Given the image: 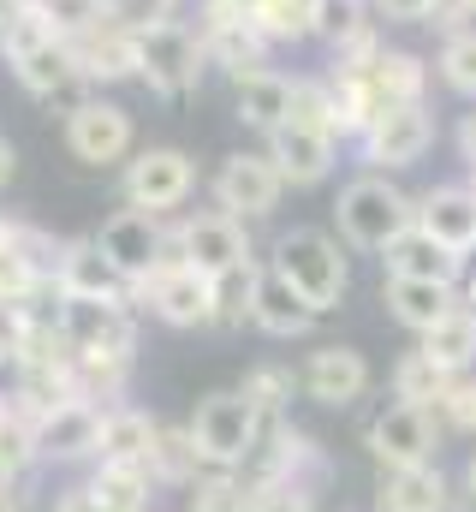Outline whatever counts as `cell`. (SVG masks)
Returning a JSON list of instances; mask_svg holds the SVG:
<instances>
[{
  "label": "cell",
  "instance_id": "cell-30",
  "mask_svg": "<svg viewBox=\"0 0 476 512\" xmlns=\"http://www.w3.org/2000/svg\"><path fill=\"white\" fill-rule=\"evenodd\" d=\"M256 292H262V268L256 262L221 268L215 274V322L221 328H238L244 316H256Z\"/></svg>",
  "mask_w": 476,
  "mask_h": 512
},
{
  "label": "cell",
  "instance_id": "cell-36",
  "mask_svg": "<svg viewBox=\"0 0 476 512\" xmlns=\"http://www.w3.org/2000/svg\"><path fill=\"white\" fill-rule=\"evenodd\" d=\"M250 507H256V489L233 471H209L191 489V512H250Z\"/></svg>",
  "mask_w": 476,
  "mask_h": 512
},
{
  "label": "cell",
  "instance_id": "cell-46",
  "mask_svg": "<svg viewBox=\"0 0 476 512\" xmlns=\"http://www.w3.org/2000/svg\"><path fill=\"white\" fill-rule=\"evenodd\" d=\"M12 173H18V155H12V143H6V137H0V191H6V185H12Z\"/></svg>",
  "mask_w": 476,
  "mask_h": 512
},
{
  "label": "cell",
  "instance_id": "cell-35",
  "mask_svg": "<svg viewBox=\"0 0 476 512\" xmlns=\"http://www.w3.org/2000/svg\"><path fill=\"white\" fill-rule=\"evenodd\" d=\"M36 459H42V453H36V423H24V417L6 405V417H0V483H18Z\"/></svg>",
  "mask_w": 476,
  "mask_h": 512
},
{
  "label": "cell",
  "instance_id": "cell-25",
  "mask_svg": "<svg viewBox=\"0 0 476 512\" xmlns=\"http://www.w3.org/2000/svg\"><path fill=\"white\" fill-rule=\"evenodd\" d=\"M262 334H274V340H298V334H310V322H316V310L280 280V274H262V292H256V316H250Z\"/></svg>",
  "mask_w": 476,
  "mask_h": 512
},
{
  "label": "cell",
  "instance_id": "cell-10",
  "mask_svg": "<svg viewBox=\"0 0 476 512\" xmlns=\"http://www.w3.org/2000/svg\"><path fill=\"white\" fill-rule=\"evenodd\" d=\"M280 191H286V179H280V167L268 155H227L221 173H215V203L238 221L268 215L280 203Z\"/></svg>",
  "mask_w": 476,
  "mask_h": 512
},
{
  "label": "cell",
  "instance_id": "cell-28",
  "mask_svg": "<svg viewBox=\"0 0 476 512\" xmlns=\"http://www.w3.org/2000/svg\"><path fill=\"white\" fill-rule=\"evenodd\" d=\"M149 483H155L149 465H102V471L90 477V501H96V507L149 512Z\"/></svg>",
  "mask_w": 476,
  "mask_h": 512
},
{
  "label": "cell",
  "instance_id": "cell-22",
  "mask_svg": "<svg viewBox=\"0 0 476 512\" xmlns=\"http://www.w3.org/2000/svg\"><path fill=\"white\" fill-rule=\"evenodd\" d=\"M417 227H423L429 239H441L453 256H465L476 245V191H459V185L435 191V197L417 209Z\"/></svg>",
  "mask_w": 476,
  "mask_h": 512
},
{
  "label": "cell",
  "instance_id": "cell-1",
  "mask_svg": "<svg viewBox=\"0 0 476 512\" xmlns=\"http://www.w3.org/2000/svg\"><path fill=\"white\" fill-rule=\"evenodd\" d=\"M274 274H280L316 316L346 298V256H340V245H334L328 233H316V227L280 233V245H274Z\"/></svg>",
  "mask_w": 476,
  "mask_h": 512
},
{
  "label": "cell",
  "instance_id": "cell-34",
  "mask_svg": "<svg viewBox=\"0 0 476 512\" xmlns=\"http://www.w3.org/2000/svg\"><path fill=\"white\" fill-rule=\"evenodd\" d=\"M42 42H60V30L48 24V12H42L36 0L0 24V54H6V66H12V60H24V54H36Z\"/></svg>",
  "mask_w": 476,
  "mask_h": 512
},
{
  "label": "cell",
  "instance_id": "cell-5",
  "mask_svg": "<svg viewBox=\"0 0 476 512\" xmlns=\"http://www.w3.org/2000/svg\"><path fill=\"white\" fill-rule=\"evenodd\" d=\"M137 298L167 328H203V322H215V274H203L185 256H167L149 280H137Z\"/></svg>",
  "mask_w": 476,
  "mask_h": 512
},
{
  "label": "cell",
  "instance_id": "cell-12",
  "mask_svg": "<svg viewBox=\"0 0 476 512\" xmlns=\"http://www.w3.org/2000/svg\"><path fill=\"white\" fill-rule=\"evenodd\" d=\"M66 149H72L84 167H108V161H119V155L131 149V114H125L119 102L90 96L84 108L66 114Z\"/></svg>",
  "mask_w": 476,
  "mask_h": 512
},
{
  "label": "cell",
  "instance_id": "cell-48",
  "mask_svg": "<svg viewBox=\"0 0 476 512\" xmlns=\"http://www.w3.org/2000/svg\"><path fill=\"white\" fill-rule=\"evenodd\" d=\"M0 512H18V495H12V483H0Z\"/></svg>",
  "mask_w": 476,
  "mask_h": 512
},
{
  "label": "cell",
  "instance_id": "cell-54",
  "mask_svg": "<svg viewBox=\"0 0 476 512\" xmlns=\"http://www.w3.org/2000/svg\"><path fill=\"white\" fill-rule=\"evenodd\" d=\"M465 6H471V12H476V0H465Z\"/></svg>",
  "mask_w": 476,
  "mask_h": 512
},
{
  "label": "cell",
  "instance_id": "cell-7",
  "mask_svg": "<svg viewBox=\"0 0 476 512\" xmlns=\"http://www.w3.org/2000/svg\"><path fill=\"white\" fill-rule=\"evenodd\" d=\"M60 328L72 340V352H137V322L125 310V298H60Z\"/></svg>",
  "mask_w": 476,
  "mask_h": 512
},
{
  "label": "cell",
  "instance_id": "cell-29",
  "mask_svg": "<svg viewBox=\"0 0 476 512\" xmlns=\"http://www.w3.org/2000/svg\"><path fill=\"white\" fill-rule=\"evenodd\" d=\"M423 352L435 358V364H447V370H465L476 358V310H447L429 334H423Z\"/></svg>",
  "mask_w": 476,
  "mask_h": 512
},
{
  "label": "cell",
  "instance_id": "cell-21",
  "mask_svg": "<svg viewBox=\"0 0 476 512\" xmlns=\"http://www.w3.org/2000/svg\"><path fill=\"white\" fill-rule=\"evenodd\" d=\"M375 512H447V483L429 465H381Z\"/></svg>",
  "mask_w": 476,
  "mask_h": 512
},
{
  "label": "cell",
  "instance_id": "cell-15",
  "mask_svg": "<svg viewBox=\"0 0 476 512\" xmlns=\"http://www.w3.org/2000/svg\"><path fill=\"white\" fill-rule=\"evenodd\" d=\"M54 292L60 298H131V280L114 268L102 239H72L54 268Z\"/></svg>",
  "mask_w": 476,
  "mask_h": 512
},
{
  "label": "cell",
  "instance_id": "cell-14",
  "mask_svg": "<svg viewBox=\"0 0 476 512\" xmlns=\"http://www.w3.org/2000/svg\"><path fill=\"white\" fill-rule=\"evenodd\" d=\"M102 405L96 399H66L48 417H36V453L42 459H90L102 453Z\"/></svg>",
  "mask_w": 476,
  "mask_h": 512
},
{
  "label": "cell",
  "instance_id": "cell-8",
  "mask_svg": "<svg viewBox=\"0 0 476 512\" xmlns=\"http://www.w3.org/2000/svg\"><path fill=\"white\" fill-rule=\"evenodd\" d=\"M102 251L114 256V268L131 280V292H137V280H149L167 256H173V239H161V227H155V215H143V209H119L102 221Z\"/></svg>",
  "mask_w": 476,
  "mask_h": 512
},
{
  "label": "cell",
  "instance_id": "cell-3",
  "mask_svg": "<svg viewBox=\"0 0 476 512\" xmlns=\"http://www.w3.org/2000/svg\"><path fill=\"white\" fill-rule=\"evenodd\" d=\"M203 36L191 30V24H179V18H167V24H149V30H137V78L155 90V96H191L197 90V78H203Z\"/></svg>",
  "mask_w": 476,
  "mask_h": 512
},
{
  "label": "cell",
  "instance_id": "cell-51",
  "mask_svg": "<svg viewBox=\"0 0 476 512\" xmlns=\"http://www.w3.org/2000/svg\"><path fill=\"white\" fill-rule=\"evenodd\" d=\"M90 512H125V507H96V501H90Z\"/></svg>",
  "mask_w": 476,
  "mask_h": 512
},
{
  "label": "cell",
  "instance_id": "cell-39",
  "mask_svg": "<svg viewBox=\"0 0 476 512\" xmlns=\"http://www.w3.org/2000/svg\"><path fill=\"white\" fill-rule=\"evenodd\" d=\"M244 393L256 399V411H262V429H268V423L280 417V405L292 399V376H286V370H250V376H244Z\"/></svg>",
  "mask_w": 476,
  "mask_h": 512
},
{
  "label": "cell",
  "instance_id": "cell-43",
  "mask_svg": "<svg viewBox=\"0 0 476 512\" xmlns=\"http://www.w3.org/2000/svg\"><path fill=\"white\" fill-rule=\"evenodd\" d=\"M24 334H30V304H6L0 298V358H18Z\"/></svg>",
  "mask_w": 476,
  "mask_h": 512
},
{
  "label": "cell",
  "instance_id": "cell-44",
  "mask_svg": "<svg viewBox=\"0 0 476 512\" xmlns=\"http://www.w3.org/2000/svg\"><path fill=\"white\" fill-rule=\"evenodd\" d=\"M250 512H310V495L298 483H274V489H256V507Z\"/></svg>",
  "mask_w": 476,
  "mask_h": 512
},
{
  "label": "cell",
  "instance_id": "cell-50",
  "mask_svg": "<svg viewBox=\"0 0 476 512\" xmlns=\"http://www.w3.org/2000/svg\"><path fill=\"white\" fill-rule=\"evenodd\" d=\"M12 251V221H0V256Z\"/></svg>",
  "mask_w": 476,
  "mask_h": 512
},
{
  "label": "cell",
  "instance_id": "cell-52",
  "mask_svg": "<svg viewBox=\"0 0 476 512\" xmlns=\"http://www.w3.org/2000/svg\"><path fill=\"white\" fill-rule=\"evenodd\" d=\"M465 483H471V495H476V465H471V477H465Z\"/></svg>",
  "mask_w": 476,
  "mask_h": 512
},
{
  "label": "cell",
  "instance_id": "cell-20",
  "mask_svg": "<svg viewBox=\"0 0 476 512\" xmlns=\"http://www.w3.org/2000/svg\"><path fill=\"white\" fill-rule=\"evenodd\" d=\"M203 48L215 54V66H227V72H233L238 84L268 72V36H262L250 18H209Z\"/></svg>",
  "mask_w": 476,
  "mask_h": 512
},
{
  "label": "cell",
  "instance_id": "cell-49",
  "mask_svg": "<svg viewBox=\"0 0 476 512\" xmlns=\"http://www.w3.org/2000/svg\"><path fill=\"white\" fill-rule=\"evenodd\" d=\"M24 6H30V0H0V24H6L12 12H24Z\"/></svg>",
  "mask_w": 476,
  "mask_h": 512
},
{
  "label": "cell",
  "instance_id": "cell-42",
  "mask_svg": "<svg viewBox=\"0 0 476 512\" xmlns=\"http://www.w3.org/2000/svg\"><path fill=\"white\" fill-rule=\"evenodd\" d=\"M441 417L453 429H476V382H453L441 393Z\"/></svg>",
  "mask_w": 476,
  "mask_h": 512
},
{
  "label": "cell",
  "instance_id": "cell-19",
  "mask_svg": "<svg viewBox=\"0 0 476 512\" xmlns=\"http://www.w3.org/2000/svg\"><path fill=\"white\" fill-rule=\"evenodd\" d=\"M363 387H369V364L352 346H322L304 364V393L322 405H352V399H363Z\"/></svg>",
  "mask_w": 476,
  "mask_h": 512
},
{
  "label": "cell",
  "instance_id": "cell-40",
  "mask_svg": "<svg viewBox=\"0 0 476 512\" xmlns=\"http://www.w3.org/2000/svg\"><path fill=\"white\" fill-rule=\"evenodd\" d=\"M441 78H447L459 96H476V30L447 42V54H441Z\"/></svg>",
  "mask_w": 476,
  "mask_h": 512
},
{
  "label": "cell",
  "instance_id": "cell-18",
  "mask_svg": "<svg viewBox=\"0 0 476 512\" xmlns=\"http://www.w3.org/2000/svg\"><path fill=\"white\" fill-rule=\"evenodd\" d=\"M429 114H423V102H411V108H387L381 120H369L363 131V149H369V161H381V167H411L423 149H429Z\"/></svg>",
  "mask_w": 476,
  "mask_h": 512
},
{
  "label": "cell",
  "instance_id": "cell-23",
  "mask_svg": "<svg viewBox=\"0 0 476 512\" xmlns=\"http://www.w3.org/2000/svg\"><path fill=\"white\" fill-rule=\"evenodd\" d=\"M387 274H393V280H447V286H453L459 256L447 251L441 239H429L423 227H411V233H399V239L387 245Z\"/></svg>",
  "mask_w": 476,
  "mask_h": 512
},
{
  "label": "cell",
  "instance_id": "cell-32",
  "mask_svg": "<svg viewBox=\"0 0 476 512\" xmlns=\"http://www.w3.org/2000/svg\"><path fill=\"white\" fill-rule=\"evenodd\" d=\"M250 24L268 42H298L316 30V0H250Z\"/></svg>",
  "mask_w": 476,
  "mask_h": 512
},
{
  "label": "cell",
  "instance_id": "cell-17",
  "mask_svg": "<svg viewBox=\"0 0 476 512\" xmlns=\"http://www.w3.org/2000/svg\"><path fill=\"white\" fill-rule=\"evenodd\" d=\"M72 60L90 84H119V78H137V30L108 18L102 30L90 36H72Z\"/></svg>",
  "mask_w": 476,
  "mask_h": 512
},
{
  "label": "cell",
  "instance_id": "cell-9",
  "mask_svg": "<svg viewBox=\"0 0 476 512\" xmlns=\"http://www.w3.org/2000/svg\"><path fill=\"white\" fill-rule=\"evenodd\" d=\"M173 256L197 262L203 274H221V268H238L250 262V239H244V221L227 215V209H209V215H191L179 233H173Z\"/></svg>",
  "mask_w": 476,
  "mask_h": 512
},
{
  "label": "cell",
  "instance_id": "cell-16",
  "mask_svg": "<svg viewBox=\"0 0 476 512\" xmlns=\"http://www.w3.org/2000/svg\"><path fill=\"white\" fill-rule=\"evenodd\" d=\"M268 161L280 167V179L316 185V179H328V167H334V131L286 120L280 131H268Z\"/></svg>",
  "mask_w": 476,
  "mask_h": 512
},
{
  "label": "cell",
  "instance_id": "cell-2",
  "mask_svg": "<svg viewBox=\"0 0 476 512\" xmlns=\"http://www.w3.org/2000/svg\"><path fill=\"white\" fill-rule=\"evenodd\" d=\"M191 441H197V453H203V465L209 471H233L250 459V447L262 441V411H256V399L233 387V393H209L203 405H197V417H191Z\"/></svg>",
  "mask_w": 476,
  "mask_h": 512
},
{
  "label": "cell",
  "instance_id": "cell-53",
  "mask_svg": "<svg viewBox=\"0 0 476 512\" xmlns=\"http://www.w3.org/2000/svg\"><path fill=\"white\" fill-rule=\"evenodd\" d=\"M471 310H476V286H471Z\"/></svg>",
  "mask_w": 476,
  "mask_h": 512
},
{
  "label": "cell",
  "instance_id": "cell-6",
  "mask_svg": "<svg viewBox=\"0 0 476 512\" xmlns=\"http://www.w3.org/2000/svg\"><path fill=\"white\" fill-rule=\"evenodd\" d=\"M197 185V167L185 149H143L131 167H125V209H143V215H161V209H179Z\"/></svg>",
  "mask_w": 476,
  "mask_h": 512
},
{
  "label": "cell",
  "instance_id": "cell-33",
  "mask_svg": "<svg viewBox=\"0 0 476 512\" xmlns=\"http://www.w3.org/2000/svg\"><path fill=\"white\" fill-rule=\"evenodd\" d=\"M393 387H399V399H405V405H441V393L453 387V370H447V364H435L429 352H411V358L399 364Z\"/></svg>",
  "mask_w": 476,
  "mask_h": 512
},
{
  "label": "cell",
  "instance_id": "cell-11",
  "mask_svg": "<svg viewBox=\"0 0 476 512\" xmlns=\"http://www.w3.org/2000/svg\"><path fill=\"white\" fill-rule=\"evenodd\" d=\"M12 72H18V84L36 96V102H66V114L72 108H84L90 102V78L78 72V60H72V42L60 36V42H42L36 54H24V60H12Z\"/></svg>",
  "mask_w": 476,
  "mask_h": 512
},
{
  "label": "cell",
  "instance_id": "cell-37",
  "mask_svg": "<svg viewBox=\"0 0 476 512\" xmlns=\"http://www.w3.org/2000/svg\"><path fill=\"white\" fill-rule=\"evenodd\" d=\"M42 12H48V24L72 42V36H90V30H102L108 18H114V0H36Z\"/></svg>",
  "mask_w": 476,
  "mask_h": 512
},
{
  "label": "cell",
  "instance_id": "cell-31",
  "mask_svg": "<svg viewBox=\"0 0 476 512\" xmlns=\"http://www.w3.org/2000/svg\"><path fill=\"white\" fill-rule=\"evenodd\" d=\"M197 465H203V453L191 441V423L185 429H155V453H149L155 483H197Z\"/></svg>",
  "mask_w": 476,
  "mask_h": 512
},
{
  "label": "cell",
  "instance_id": "cell-41",
  "mask_svg": "<svg viewBox=\"0 0 476 512\" xmlns=\"http://www.w3.org/2000/svg\"><path fill=\"white\" fill-rule=\"evenodd\" d=\"M179 0H114V18L131 30H149V24H167Z\"/></svg>",
  "mask_w": 476,
  "mask_h": 512
},
{
  "label": "cell",
  "instance_id": "cell-47",
  "mask_svg": "<svg viewBox=\"0 0 476 512\" xmlns=\"http://www.w3.org/2000/svg\"><path fill=\"white\" fill-rule=\"evenodd\" d=\"M459 149H465V161L476 167V114L465 120V131H459Z\"/></svg>",
  "mask_w": 476,
  "mask_h": 512
},
{
  "label": "cell",
  "instance_id": "cell-38",
  "mask_svg": "<svg viewBox=\"0 0 476 512\" xmlns=\"http://www.w3.org/2000/svg\"><path fill=\"white\" fill-rule=\"evenodd\" d=\"M42 286H54V280H48V274H42L24 251H18V245L0 256V298H6V304H36V292H42Z\"/></svg>",
  "mask_w": 476,
  "mask_h": 512
},
{
  "label": "cell",
  "instance_id": "cell-45",
  "mask_svg": "<svg viewBox=\"0 0 476 512\" xmlns=\"http://www.w3.org/2000/svg\"><path fill=\"white\" fill-rule=\"evenodd\" d=\"M381 12H387V18H429L435 0H381Z\"/></svg>",
  "mask_w": 476,
  "mask_h": 512
},
{
  "label": "cell",
  "instance_id": "cell-13",
  "mask_svg": "<svg viewBox=\"0 0 476 512\" xmlns=\"http://www.w3.org/2000/svg\"><path fill=\"white\" fill-rule=\"evenodd\" d=\"M369 453L381 465H429L435 453V417L429 405H387L375 423H369Z\"/></svg>",
  "mask_w": 476,
  "mask_h": 512
},
{
  "label": "cell",
  "instance_id": "cell-27",
  "mask_svg": "<svg viewBox=\"0 0 476 512\" xmlns=\"http://www.w3.org/2000/svg\"><path fill=\"white\" fill-rule=\"evenodd\" d=\"M292 90H298V84H286L280 72L244 78V84H238V120L256 126V131H280L292 120Z\"/></svg>",
  "mask_w": 476,
  "mask_h": 512
},
{
  "label": "cell",
  "instance_id": "cell-24",
  "mask_svg": "<svg viewBox=\"0 0 476 512\" xmlns=\"http://www.w3.org/2000/svg\"><path fill=\"white\" fill-rule=\"evenodd\" d=\"M155 417L149 411H131V405H114L108 417H102V465H149V453H155Z\"/></svg>",
  "mask_w": 476,
  "mask_h": 512
},
{
  "label": "cell",
  "instance_id": "cell-55",
  "mask_svg": "<svg viewBox=\"0 0 476 512\" xmlns=\"http://www.w3.org/2000/svg\"><path fill=\"white\" fill-rule=\"evenodd\" d=\"M0 417H6V405H0Z\"/></svg>",
  "mask_w": 476,
  "mask_h": 512
},
{
  "label": "cell",
  "instance_id": "cell-26",
  "mask_svg": "<svg viewBox=\"0 0 476 512\" xmlns=\"http://www.w3.org/2000/svg\"><path fill=\"white\" fill-rule=\"evenodd\" d=\"M387 304H393V316H399L405 328H417V334H429L447 310H459L447 280H387Z\"/></svg>",
  "mask_w": 476,
  "mask_h": 512
},
{
  "label": "cell",
  "instance_id": "cell-4",
  "mask_svg": "<svg viewBox=\"0 0 476 512\" xmlns=\"http://www.w3.org/2000/svg\"><path fill=\"white\" fill-rule=\"evenodd\" d=\"M417 227V209L405 191H393L387 179H352L340 191V233L357 251H387L399 233Z\"/></svg>",
  "mask_w": 476,
  "mask_h": 512
}]
</instances>
